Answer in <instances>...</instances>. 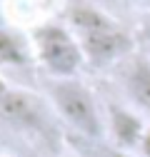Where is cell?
<instances>
[{
	"mask_svg": "<svg viewBox=\"0 0 150 157\" xmlns=\"http://www.w3.org/2000/svg\"><path fill=\"white\" fill-rule=\"evenodd\" d=\"M148 125L150 122L130 105H123V102L105 105V140L120 150L135 152Z\"/></svg>",
	"mask_w": 150,
	"mask_h": 157,
	"instance_id": "obj_5",
	"label": "cell"
},
{
	"mask_svg": "<svg viewBox=\"0 0 150 157\" xmlns=\"http://www.w3.org/2000/svg\"><path fill=\"white\" fill-rule=\"evenodd\" d=\"M35 63L30 40H23L18 33L0 28V67L5 70H28Z\"/></svg>",
	"mask_w": 150,
	"mask_h": 157,
	"instance_id": "obj_7",
	"label": "cell"
},
{
	"mask_svg": "<svg viewBox=\"0 0 150 157\" xmlns=\"http://www.w3.org/2000/svg\"><path fill=\"white\" fill-rule=\"evenodd\" d=\"M68 28L78 40L85 63L95 70L115 67L133 55V37L128 30L95 5H73L68 13Z\"/></svg>",
	"mask_w": 150,
	"mask_h": 157,
	"instance_id": "obj_1",
	"label": "cell"
},
{
	"mask_svg": "<svg viewBox=\"0 0 150 157\" xmlns=\"http://www.w3.org/2000/svg\"><path fill=\"white\" fill-rule=\"evenodd\" d=\"M8 90H10V85H8V80H5L3 75H0V100H3V97L8 95Z\"/></svg>",
	"mask_w": 150,
	"mask_h": 157,
	"instance_id": "obj_10",
	"label": "cell"
},
{
	"mask_svg": "<svg viewBox=\"0 0 150 157\" xmlns=\"http://www.w3.org/2000/svg\"><path fill=\"white\" fill-rule=\"evenodd\" d=\"M30 45L35 63L40 65L50 80H70L83 72L85 55L75 40L70 28L58 23H45L30 33Z\"/></svg>",
	"mask_w": 150,
	"mask_h": 157,
	"instance_id": "obj_4",
	"label": "cell"
},
{
	"mask_svg": "<svg viewBox=\"0 0 150 157\" xmlns=\"http://www.w3.org/2000/svg\"><path fill=\"white\" fill-rule=\"evenodd\" d=\"M48 102L53 105L65 135L85 140H105V110L80 77L48 80Z\"/></svg>",
	"mask_w": 150,
	"mask_h": 157,
	"instance_id": "obj_2",
	"label": "cell"
},
{
	"mask_svg": "<svg viewBox=\"0 0 150 157\" xmlns=\"http://www.w3.org/2000/svg\"><path fill=\"white\" fill-rule=\"evenodd\" d=\"M135 155H138V157H150V125H148V130H145V135H143V140H140Z\"/></svg>",
	"mask_w": 150,
	"mask_h": 157,
	"instance_id": "obj_9",
	"label": "cell"
},
{
	"mask_svg": "<svg viewBox=\"0 0 150 157\" xmlns=\"http://www.w3.org/2000/svg\"><path fill=\"white\" fill-rule=\"evenodd\" d=\"M65 145L78 157H138L135 152L120 150L115 145H110L108 140H85V137L65 135Z\"/></svg>",
	"mask_w": 150,
	"mask_h": 157,
	"instance_id": "obj_8",
	"label": "cell"
},
{
	"mask_svg": "<svg viewBox=\"0 0 150 157\" xmlns=\"http://www.w3.org/2000/svg\"><path fill=\"white\" fill-rule=\"evenodd\" d=\"M0 120L10 130L28 137L30 142L45 147H58L65 140L60 120L48 97H40L28 90H8V95L0 100Z\"/></svg>",
	"mask_w": 150,
	"mask_h": 157,
	"instance_id": "obj_3",
	"label": "cell"
},
{
	"mask_svg": "<svg viewBox=\"0 0 150 157\" xmlns=\"http://www.w3.org/2000/svg\"><path fill=\"white\" fill-rule=\"evenodd\" d=\"M115 77L128 105L143 117H150V57L133 52L120 65H115Z\"/></svg>",
	"mask_w": 150,
	"mask_h": 157,
	"instance_id": "obj_6",
	"label": "cell"
}]
</instances>
